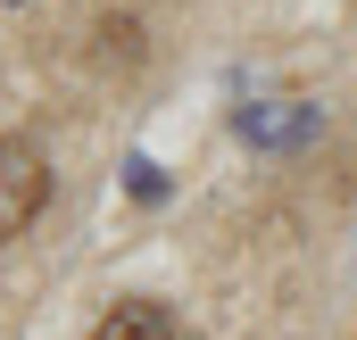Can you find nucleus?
I'll use <instances>...</instances> for the list:
<instances>
[{
	"label": "nucleus",
	"mask_w": 357,
	"mask_h": 340,
	"mask_svg": "<svg viewBox=\"0 0 357 340\" xmlns=\"http://www.w3.org/2000/svg\"><path fill=\"white\" fill-rule=\"evenodd\" d=\"M91 340H183V324H175V307H158V299H116L91 324Z\"/></svg>",
	"instance_id": "obj_2"
},
{
	"label": "nucleus",
	"mask_w": 357,
	"mask_h": 340,
	"mask_svg": "<svg viewBox=\"0 0 357 340\" xmlns=\"http://www.w3.org/2000/svg\"><path fill=\"white\" fill-rule=\"evenodd\" d=\"M100 42H108V59H125V67L142 59V25H133V17H108V25H100Z\"/></svg>",
	"instance_id": "obj_3"
},
{
	"label": "nucleus",
	"mask_w": 357,
	"mask_h": 340,
	"mask_svg": "<svg viewBox=\"0 0 357 340\" xmlns=\"http://www.w3.org/2000/svg\"><path fill=\"white\" fill-rule=\"evenodd\" d=\"M42 208H50V158L8 133V141H0V241H17Z\"/></svg>",
	"instance_id": "obj_1"
}]
</instances>
